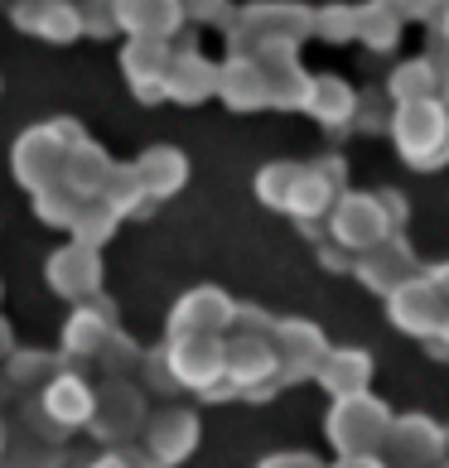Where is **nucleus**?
Returning <instances> with one entry per match:
<instances>
[{"label": "nucleus", "instance_id": "nucleus-1", "mask_svg": "<svg viewBox=\"0 0 449 468\" xmlns=\"http://www.w3.org/2000/svg\"><path fill=\"white\" fill-rule=\"evenodd\" d=\"M391 135H396V150H401V160L411 169H440V165H449V107L440 97L396 101Z\"/></svg>", "mask_w": 449, "mask_h": 468}, {"label": "nucleus", "instance_id": "nucleus-2", "mask_svg": "<svg viewBox=\"0 0 449 468\" xmlns=\"http://www.w3.org/2000/svg\"><path fill=\"white\" fill-rule=\"evenodd\" d=\"M391 425V406L377 401L372 391H353V396H334V410H329V444L338 454H377Z\"/></svg>", "mask_w": 449, "mask_h": 468}, {"label": "nucleus", "instance_id": "nucleus-3", "mask_svg": "<svg viewBox=\"0 0 449 468\" xmlns=\"http://www.w3.org/2000/svg\"><path fill=\"white\" fill-rule=\"evenodd\" d=\"M377 459L387 468H430L444 459V425H435L430 415H391Z\"/></svg>", "mask_w": 449, "mask_h": 468}, {"label": "nucleus", "instance_id": "nucleus-4", "mask_svg": "<svg viewBox=\"0 0 449 468\" xmlns=\"http://www.w3.org/2000/svg\"><path fill=\"white\" fill-rule=\"evenodd\" d=\"M353 275H358V281L368 285L372 294H391V290H401L406 281H416L421 261H416V251H411V241H406L401 232H387L377 247H368V251L353 256Z\"/></svg>", "mask_w": 449, "mask_h": 468}, {"label": "nucleus", "instance_id": "nucleus-5", "mask_svg": "<svg viewBox=\"0 0 449 468\" xmlns=\"http://www.w3.org/2000/svg\"><path fill=\"white\" fill-rule=\"evenodd\" d=\"M391 228H387V213L382 203H377V194H338L334 207H329V237L338 241V247H348L353 256L377 247Z\"/></svg>", "mask_w": 449, "mask_h": 468}, {"label": "nucleus", "instance_id": "nucleus-6", "mask_svg": "<svg viewBox=\"0 0 449 468\" xmlns=\"http://www.w3.org/2000/svg\"><path fill=\"white\" fill-rule=\"evenodd\" d=\"M271 348H275V381H305L319 372L324 353H329V343H324V334L315 324L305 319H285L271 328Z\"/></svg>", "mask_w": 449, "mask_h": 468}, {"label": "nucleus", "instance_id": "nucleus-7", "mask_svg": "<svg viewBox=\"0 0 449 468\" xmlns=\"http://www.w3.org/2000/svg\"><path fill=\"white\" fill-rule=\"evenodd\" d=\"M387 314H391V324L401 328V334H411V338H435V328H440V319H444V304H440V294L430 290L425 271H421L416 281H406L401 290L387 294Z\"/></svg>", "mask_w": 449, "mask_h": 468}, {"label": "nucleus", "instance_id": "nucleus-8", "mask_svg": "<svg viewBox=\"0 0 449 468\" xmlns=\"http://www.w3.org/2000/svg\"><path fill=\"white\" fill-rule=\"evenodd\" d=\"M169 372H175L184 387L208 391L222 381V343L218 334H179L175 353H169Z\"/></svg>", "mask_w": 449, "mask_h": 468}, {"label": "nucleus", "instance_id": "nucleus-9", "mask_svg": "<svg viewBox=\"0 0 449 468\" xmlns=\"http://www.w3.org/2000/svg\"><path fill=\"white\" fill-rule=\"evenodd\" d=\"M179 20V0H116V25H126L135 39H169Z\"/></svg>", "mask_w": 449, "mask_h": 468}, {"label": "nucleus", "instance_id": "nucleus-10", "mask_svg": "<svg viewBox=\"0 0 449 468\" xmlns=\"http://www.w3.org/2000/svg\"><path fill=\"white\" fill-rule=\"evenodd\" d=\"M319 387L329 396H353V391H368L372 387V357L362 348H329L319 362Z\"/></svg>", "mask_w": 449, "mask_h": 468}, {"label": "nucleus", "instance_id": "nucleus-11", "mask_svg": "<svg viewBox=\"0 0 449 468\" xmlns=\"http://www.w3.org/2000/svg\"><path fill=\"white\" fill-rule=\"evenodd\" d=\"M232 319H237V309L222 290H194L175 314V334H218Z\"/></svg>", "mask_w": 449, "mask_h": 468}, {"label": "nucleus", "instance_id": "nucleus-12", "mask_svg": "<svg viewBox=\"0 0 449 468\" xmlns=\"http://www.w3.org/2000/svg\"><path fill=\"white\" fill-rule=\"evenodd\" d=\"M165 92L175 101H203L208 92H218V68L198 54H179L165 68Z\"/></svg>", "mask_w": 449, "mask_h": 468}, {"label": "nucleus", "instance_id": "nucleus-13", "mask_svg": "<svg viewBox=\"0 0 449 468\" xmlns=\"http://www.w3.org/2000/svg\"><path fill=\"white\" fill-rule=\"evenodd\" d=\"M165 68H169V44L165 39H131L126 48V73L141 97H160L165 92Z\"/></svg>", "mask_w": 449, "mask_h": 468}, {"label": "nucleus", "instance_id": "nucleus-14", "mask_svg": "<svg viewBox=\"0 0 449 468\" xmlns=\"http://www.w3.org/2000/svg\"><path fill=\"white\" fill-rule=\"evenodd\" d=\"M305 107L315 112L329 131H343V126H353V116H358V97H353V88H343L338 78H315L309 82Z\"/></svg>", "mask_w": 449, "mask_h": 468}, {"label": "nucleus", "instance_id": "nucleus-15", "mask_svg": "<svg viewBox=\"0 0 449 468\" xmlns=\"http://www.w3.org/2000/svg\"><path fill=\"white\" fill-rule=\"evenodd\" d=\"M338 198V188L319 175L315 165H300V175H295V188H290V203H285V213H295L300 222H319V218H329V207Z\"/></svg>", "mask_w": 449, "mask_h": 468}, {"label": "nucleus", "instance_id": "nucleus-16", "mask_svg": "<svg viewBox=\"0 0 449 468\" xmlns=\"http://www.w3.org/2000/svg\"><path fill=\"white\" fill-rule=\"evenodd\" d=\"M218 92L232 101V107H262L266 101V78H262V63L251 54H237L228 68H218Z\"/></svg>", "mask_w": 449, "mask_h": 468}, {"label": "nucleus", "instance_id": "nucleus-17", "mask_svg": "<svg viewBox=\"0 0 449 468\" xmlns=\"http://www.w3.org/2000/svg\"><path fill=\"white\" fill-rule=\"evenodd\" d=\"M15 25L20 29H39V34H48V39H73L78 34V10L68 5V0H25L20 10H15Z\"/></svg>", "mask_w": 449, "mask_h": 468}, {"label": "nucleus", "instance_id": "nucleus-18", "mask_svg": "<svg viewBox=\"0 0 449 468\" xmlns=\"http://www.w3.org/2000/svg\"><path fill=\"white\" fill-rule=\"evenodd\" d=\"M194 440H198V420H194V415H184V410L160 415L155 430H150V444H155V454H160L165 463H175L179 454H188Z\"/></svg>", "mask_w": 449, "mask_h": 468}, {"label": "nucleus", "instance_id": "nucleus-19", "mask_svg": "<svg viewBox=\"0 0 449 468\" xmlns=\"http://www.w3.org/2000/svg\"><path fill=\"white\" fill-rule=\"evenodd\" d=\"M135 179H141V188H150V194H169V188H179V179H184L179 150H150L141 160V169H135Z\"/></svg>", "mask_w": 449, "mask_h": 468}, {"label": "nucleus", "instance_id": "nucleus-20", "mask_svg": "<svg viewBox=\"0 0 449 468\" xmlns=\"http://www.w3.org/2000/svg\"><path fill=\"white\" fill-rule=\"evenodd\" d=\"M391 101H421V97H440V82L430 73V63L416 58V63H401L396 68V78L387 82Z\"/></svg>", "mask_w": 449, "mask_h": 468}, {"label": "nucleus", "instance_id": "nucleus-21", "mask_svg": "<svg viewBox=\"0 0 449 468\" xmlns=\"http://www.w3.org/2000/svg\"><path fill=\"white\" fill-rule=\"evenodd\" d=\"M396 29H401V20L382 5V0H372V5L358 10V39L368 48H391L396 44Z\"/></svg>", "mask_w": 449, "mask_h": 468}, {"label": "nucleus", "instance_id": "nucleus-22", "mask_svg": "<svg viewBox=\"0 0 449 468\" xmlns=\"http://www.w3.org/2000/svg\"><path fill=\"white\" fill-rule=\"evenodd\" d=\"M295 175H300V165H271V169H262V175H256V194H262V203L285 207L290 188H295Z\"/></svg>", "mask_w": 449, "mask_h": 468}, {"label": "nucleus", "instance_id": "nucleus-23", "mask_svg": "<svg viewBox=\"0 0 449 468\" xmlns=\"http://www.w3.org/2000/svg\"><path fill=\"white\" fill-rule=\"evenodd\" d=\"M48 410H59L63 420H78V415H88V391H82V381H59L54 391H48Z\"/></svg>", "mask_w": 449, "mask_h": 468}, {"label": "nucleus", "instance_id": "nucleus-24", "mask_svg": "<svg viewBox=\"0 0 449 468\" xmlns=\"http://www.w3.org/2000/svg\"><path fill=\"white\" fill-rule=\"evenodd\" d=\"M315 29L324 39H358V10H324L315 15Z\"/></svg>", "mask_w": 449, "mask_h": 468}, {"label": "nucleus", "instance_id": "nucleus-25", "mask_svg": "<svg viewBox=\"0 0 449 468\" xmlns=\"http://www.w3.org/2000/svg\"><path fill=\"white\" fill-rule=\"evenodd\" d=\"M319 261L329 266V271H353V251H348V247H338V241L324 232V237H319Z\"/></svg>", "mask_w": 449, "mask_h": 468}, {"label": "nucleus", "instance_id": "nucleus-26", "mask_svg": "<svg viewBox=\"0 0 449 468\" xmlns=\"http://www.w3.org/2000/svg\"><path fill=\"white\" fill-rule=\"evenodd\" d=\"M377 203H382V213H387V228L401 232V228H406V198L396 194V188H382V194H377Z\"/></svg>", "mask_w": 449, "mask_h": 468}, {"label": "nucleus", "instance_id": "nucleus-27", "mask_svg": "<svg viewBox=\"0 0 449 468\" xmlns=\"http://www.w3.org/2000/svg\"><path fill=\"white\" fill-rule=\"evenodd\" d=\"M382 5L396 15V20H421V15L435 10V0H382Z\"/></svg>", "mask_w": 449, "mask_h": 468}, {"label": "nucleus", "instance_id": "nucleus-28", "mask_svg": "<svg viewBox=\"0 0 449 468\" xmlns=\"http://www.w3.org/2000/svg\"><path fill=\"white\" fill-rule=\"evenodd\" d=\"M262 468H324L315 454H271Z\"/></svg>", "mask_w": 449, "mask_h": 468}, {"label": "nucleus", "instance_id": "nucleus-29", "mask_svg": "<svg viewBox=\"0 0 449 468\" xmlns=\"http://www.w3.org/2000/svg\"><path fill=\"white\" fill-rule=\"evenodd\" d=\"M425 281H430V290L440 294V304L449 309V261H440V266H430V271H425Z\"/></svg>", "mask_w": 449, "mask_h": 468}, {"label": "nucleus", "instance_id": "nucleus-30", "mask_svg": "<svg viewBox=\"0 0 449 468\" xmlns=\"http://www.w3.org/2000/svg\"><path fill=\"white\" fill-rule=\"evenodd\" d=\"M184 15H194V20H213V15H222V0H179Z\"/></svg>", "mask_w": 449, "mask_h": 468}, {"label": "nucleus", "instance_id": "nucleus-31", "mask_svg": "<svg viewBox=\"0 0 449 468\" xmlns=\"http://www.w3.org/2000/svg\"><path fill=\"white\" fill-rule=\"evenodd\" d=\"M334 468H387L377 454H338V463Z\"/></svg>", "mask_w": 449, "mask_h": 468}, {"label": "nucleus", "instance_id": "nucleus-32", "mask_svg": "<svg viewBox=\"0 0 449 468\" xmlns=\"http://www.w3.org/2000/svg\"><path fill=\"white\" fill-rule=\"evenodd\" d=\"M425 343H435V357H449V309H444V319L435 328V338H425Z\"/></svg>", "mask_w": 449, "mask_h": 468}, {"label": "nucleus", "instance_id": "nucleus-33", "mask_svg": "<svg viewBox=\"0 0 449 468\" xmlns=\"http://www.w3.org/2000/svg\"><path fill=\"white\" fill-rule=\"evenodd\" d=\"M440 39H449V5H444V15H440Z\"/></svg>", "mask_w": 449, "mask_h": 468}, {"label": "nucleus", "instance_id": "nucleus-34", "mask_svg": "<svg viewBox=\"0 0 449 468\" xmlns=\"http://www.w3.org/2000/svg\"><path fill=\"white\" fill-rule=\"evenodd\" d=\"M97 468H126V463H121V459H102Z\"/></svg>", "mask_w": 449, "mask_h": 468}, {"label": "nucleus", "instance_id": "nucleus-35", "mask_svg": "<svg viewBox=\"0 0 449 468\" xmlns=\"http://www.w3.org/2000/svg\"><path fill=\"white\" fill-rule=\"evenodd\" d=\"M444 459H449V425H444Z\"/></svg>", "mask_w": 449, "mask_h": 468}, {"label": "nucleus", "instance_id": "nucleus-36", "mask_svg": "<svg viewBox=\"0 0 449 468\" xmlns=\"http://www.w3.org/2000/svg\"><path fill=\"white\" fill-rule=\"evenodd\" d=\"M430 468H449V459H435V463H430Z\"/></svg>", "mask_w": 449, "mask_h": 468}, {"label": "nucleus", "instance_id": "nucleus-37", "mask_svg": "<svg viewBox=\"0 0 449 468\" xmlns=\"http://www.w3.org/2000/svg\"><path fill=\"white\" fill-rule=\"evenodd\" d=\"M444 107H449V101H444Z\"/></svg>", "mask_w": 449, "mask_h": 468}]
</instances>
